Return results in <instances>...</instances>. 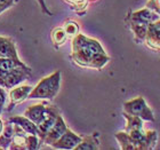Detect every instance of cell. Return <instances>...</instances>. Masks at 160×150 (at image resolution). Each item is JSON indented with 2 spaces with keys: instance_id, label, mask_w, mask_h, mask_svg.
Here are the masks:
<instances>
[{
  "instance_id": "obj_1",
  "label": "cell",
  "mask_w": 160,
  "mask_h": 150,
  "mask_svg": "<svg viewBox=\"0 0 160 150\" xmlns=\"http://www.w3.org/2000/svg\"><path fill=\"white\" fill-rule=\"evenodd\" d=\"M72 60L80 67L101 70L110 61L104 48L96 39L78 34L72 39Z\"/></svg>"
},
{
  "instance_id": "obj_2",
  "label": "cell",
  "mask_w": 160,
  "mask_h": 150,
  "mask_svg": "<svg viewBox=\"0 0 160 150\" xmlns=\"http://www.w3.org/2000/svg\"><path fill=\"white\" fill-rule=\"evenodd\" d=\"M61 85V71L52 74L50 76L45 77L40 80L37 86L32 88L29 94V99H45L52 100L56 96L60 91Z\"/></svg>"
},
{
  "instance_id": "obj_3",
  "label": "cell",
  "mask_w": 160,
  "mask_h": 150,
  "mask_svg": "<svg viewBox=\"0 0 160 150\" xmlns=\"http://www.w3.org/2000/svg\"><path fill=\"white\" fill-rule=\"evenodd\" d=\"M123 112L140 117L141 119L147 122H154L153 112L148 106L144 97L137 96L133 100H129L123 103Z\"/></svg>"
},
{
  "instance_id": "obj_4",
  "label": "cell",
  "mask_w": 160,
  "mask_h": 150,
  "mask_svg": "<svg viewBox=\"0 0 160 150\" xmlns=\"http://www.w3.org/2000/svg\"><path fill=\"white\" fill-rule=\"evenodd\" d=\"M132 140L137 146V150H150L153 149L157 144L158 134L156 131H144L143 128L132 130L127 132Z\"/></svg>"
},
{
  "instance_id": "obj_5",
  "label": "cell",
  "mask_w": 160,
  "mask_h": 150,
  "mask_svg": "<svg viewBox=\"0 0 160 150\" xmlns=\"http://www.w3.org/2000/svg\"><path fill=\"white\" fill-rule=\"evenodd\" d=\"M31 72V69H16L13 71L0 70V86L3 88H13L27 79Z\"/></svg>"
},
{
  "instance_id": "obj_6",
  "label": "cell",
  "mask_w": 160,
  "mask_h": 150,
  "mask_svg": "<svg viewBox=\"0 0 160 150\" xmlns=\"http://www.w3.org/2000/svg\"><path fill=\"white\" fill-rule=\"evenodd\" d=\"M60 115V111L54 106H46V116L41 120V123L38 126V137H39L40 144H42L43 139L47 135V133L50 131L57 119V116Z\"/></svg>"
},
{
  "instance_id": "obj_7",
  "label": "cell",
  "mask_w": 160,
  "mask_h": 150,
  "mask_svg": "<svg viewBox=\"0 0 160 150\" xmlns=\"http://www.w3.org/2000/svg\"><path fill=\"white\" fill-rule=\"evenodd\" d=\"M33 87L30 85H22V86H15L9 91V103L5 108L6 111H10L16 104L23 102L25 99L29 97V94Z\"/></svg>"
},
{
  "instance_id": "obj_8",
  "label": "cell",
  "mask_w": 160,
  "mask_h": 150,
  "mask_svg": "<svg viewBox=\"0 0 160 150\" xmlns=\"http://www.w3.org/2000/svg\"><path fill=\"white\" fill-rule=\"evenodd\" d=\"M82 137L77 135V134L72 132L70 128H67V131L63 133V135L52 144V147L55 149H74L78 144L80 143Z\"/></svg>"
},
{
  "instance_id": "obj_9",
  "label": "cell",
  "mask_w": 160,
  "mask_h": 150,
  "mask_svg": "<svg viewBox=\"0 0 160 150\" xmlns=\"http://www.w3.org/2000/svg\"><path fill=\"white\" fill-rule=\"evenodd\" d=\"M160 18V15L157 14L153 10L149 8H143V9L133 12L129 16L127 17V22H135V23H143V24H150L154 21Z\"/></svg>"
},
{
  "instance_id": "obj_10",
  "label": "cell",
  "mask_w": 160,
  "mask_h": 150,
  "mask_svg": "<svg viewBox=\"0 0 160 150\" xmlns=\"http://www.w3.org/2000/svg\"><path fill=\"white\" fill-rule=\"evenodd\" d=\"M144 43L151 49L160 50V18L149 24Z\"/></svg>"
},
{
  "instance_id": "obj_11",
  "label": "cell",
  "mask_w": 160,
  "mask_h": 150,
  "mask_svg": "<svg viewBox=\"0 0 160 150\" xmlns=\"http://www.w3.org/2000/svg\"><path fill=\"white\" fill-rule=\"evenodd\" d=\"M67 128H68L67 124H65L63 117L61 116V113H60V115L57 116V119H56V122H55V124L53 125V127L50 128V131L47 133L46 137H45L42 143L52 146L54 142H56V141L63 135V133L67 131Z\"/></svg>"
},
{
  "instance_id": "obj_12",
  "label": "cell",
  "mask_w": 160,
  "mask_h": 150,
  "mask_svg": "<svg viewBox=\"0 0 160 150\" xmlns=\"http://www.w3.org/2000/svg\"><path fill=\"white\" fill-rule=\"evenodd\" d=\"M24 116L29 118L31 122H33L36 125H39L41 123V120L46 116V104L45 103H39L31 106L25 110Z\"/></svg>"
},
{
  "instance_id": "obj_13",
  "label": "cell",
  "mask_w": 160,
  "mask_h": 150,
  "mask_svg": "<svg viewBox=\"0 0 160 150\" xmlns=\"http://www.w3.org/2000/svg\"><path fill=\"white\" fill-rule=\"evenodd\" d=\"M0 56L10 57V59H20L17 55L15 43L12 38L0 37Z\"/></svg>"
},
{
  "instance_id": "obj_14",
  "label": "cell",
  "mask_w": 160,
  "mask_h": 150,
  "mask_svg": "<svg viewBox=\"0 0 160 150\" xmlns=\"http://www.w3.org/2000/svg\"><path fill=\"white\" fill-rule=\"evenodd\" d=\"M8 122L18 125V126H20L23 131H25L27 133L38 135V126L33 123V122H31L29 118H27L25 116L12 117V118H9V119H8Z\"/></svg>"
},
{
  "instance_id": "obj_15",
  "label": "cell",
  "mask_w": 160,
  "mask_h": 150,
  "mask_svg": "<svg viewBox=\"0 0 160 150\" xmlns=\"http://www.w3.org/2000/svg\"><path fill=\"white\" fill-rule=\"evenodd\" d=\"M16 69H28L30 68L27 67L20 59H10V57H2L0 56V70L2 71H13Z\"/></svg>"
},
{
  "instance_id": "obj_16",
  "label": "cell",
  "mask_w": 160,
  "mask_h": 150,
  "mask_svg": "<svg viewBox=\"0 0 160 150\" xmlns=\"http://www.w3.org/2000/svg\"><path fill=\"white\" fill-rule=\"evenodd\" d=\"M100 141H98V133H94L88 137H83L80 143L74 148L76 150H95L98 149Z\"/></svg>"
},
{
  "instance_id": "obj_17",
  "label": "cell",
  "mask_w": 160,
  "mask_h": 150,
  "mask_svg": "<svg viewBox=\"0 0 160 150\" xmlns=\"http://www.w3.org/2000/svg\"><path fill=\"white\" fill-rule=\"evenodd\" d=\"M14 135V124L10 122H7L3 125L2 132L0 133V148L7 149L9 148L10 142L13 140Z\"/></svg>"
},
{
  "instance_id": "obj_18",
  "label": "cell",
  "mask_w": 160,
  "mask_h": 150,
  "mask_svg": "<svg viewBox=\"0 0 160 150\" xmlns=\"http://www.w3.org/2000/svg\"><path fill=\"white\" fill-rule=\"evenodd\" d=\"M114 137H116L117 141L119 142L120 148L122 150H137V146L132 140L130 135L127 133L126 131L125 132H118V133H116Z\"/></svg>"
},
{
  "instance_id": "obj_19",
  "label": "cell",
  "mask_w": 160,
  "mask_h": 150,
  "mask_svg": "<svg viewBox=\"0 0 160 150\" xmlns=\"http://www.w3.org/2000/svg\"><path fill=\"white\" fill-rule=\"evenodd\" d=\"M128 24H129L130 30L134 32L135 40H136V41H144V40H145V36H147V31H148L149 24L135 23V22H128Z\"/></svg>"
},
{
  "instance_id": "obj_20",
  "label": "cell",
  "mask_w": 160,
  "mask_h": 150,
  "mask_svg": "<svg viewBox=\"0 0 160 150\" xmlns=\"http://www.w3.org/2000/svg\"><path fill=\"white\" fill-rule=\"evenodd\" d=\"M122 116L125 117L127 124H126V132H129L132 130H138V128H143V119H141L140 117L133 116L129 113L122 112Z\"/></svg>"
},
{
  "instance_id": "obj_21",
  "label": "cell",
  "mask_w": 160,
  "mask_h": 150,
  "mask_svg": "<svg viewBox=\"0 0 160 150\" xmlns=\"http://www.w3.org/2000/svg\"><path fill=\"white\" fill-rule=\"evenodd\" d=\"M68 36L65 34L63 28H55L53 31H52V40H53L54 46L58 48L60 46L64 45V43L67 41Z\"/></svg>"
},
{
  "instance_id": "obj_22",
  "label": "cell",
  "mask_w": 160,
  "mask_h": 150,
  "mask_svg": "<svg viewBox=\"0 0 160 150\" xmlns=\"http://www.w3.org/2000/svg\"><path fill=\"white\" fill-rule=\"evenodd\" d=\"M63 29H64V31H65V34H67L68 37L73 38L79 34V25H78V23L74 22V21H68V22H65Z\"/></svg>"
},
{
  "instance_id": "obj_23",
  "label": "cell",
  "mask_w": 160,
  "mask_h": 150,
  "mask_svg": "<svg viewBox=\"0 0 160 150\" xmlns=\"http://www.w3.org/2000/svg\"><path fill=\"white\" fill-rule=\"evenodd\" d=\"M40 147V141L38 135L34 134H28L27 140H25V148L29 150H34L38 149Z\"/></svg>"
},
{
  "instance_id": "obj_24",
  "label": "cell",
  "mask_w": 160,
  "mask_h": 150,
  "mask_svg": "<svg viewBox=\"0 0 160 150\" xmlns=\"http://www.w3.org/2000/svg\"><path fill=\"white\" fill-rule=\"evenodd\" d=\"M147 7L160 15V0H149L147 3Z\"/></svg>"
},
{
  "instance_id": "obj_25",
  "label": "cell",
  "mask_w": 160,
  "mask_h": 150,
  "mask_svg": "<svg viewBox=\"0 0 160 150\" xmlns=\"http://www.w3.org/2000/svg\"><path fill=\"white\" fill-rule=\"evenodd\" d=\"M17 3V0H0V14L2 13L3 10L10 8L14 3Z\"/></svg>"
},
{
  "instance_id": "obj_26",
  "label": "cell",
  "mask_w": 160,
  "mask_h": 150,
  "mask_svg": "<svg viewBox=\"0 0 160 150\" xmlns=\"http://www.w3.org/2000/svg\"><path fill=\"white\" fill-rule=\"evenodd\" d=\"M6 92L3 90V87L0 86V113L3 110V107H5V102H6Z\"/></svg>"
},
{
  "instance_id": "obj_27",
  "label": "cell",
  "mask_w": 160,
  "mask_h": 150,
  "mask_svg": "<svg viewBox=\"0 0 160 150\" xmlns=\"http://www.w3.org/2000/svg\"><path fill=\"white\" fill-rule=\"evenodd\" d=\"M38 3H39V6H40V8H41V12H42V13L47 14L48 16H53V13L47 8L45 0H38Z\"/></svg>"
},
{
  "instance_id": "obj_28",
  "label": "cell",
  "mask_w": 160,
  "mask_h": 150,
  "mask_svg": "<svg viewBox=\"0 0 160 150\" xmlns=\"http://www.w3.org/2000/svg\"><path fill=\"white\" fill-rule=\"evenodd\" d=\"M68 3L73 5V6H78V7H86L88 0H67Z\"/></svg>"
},
{
  "instance_id": "obj_29",
  "label": "cell",
  "mask_w": 160,
  "mask_h": 150,
  "mask_svg": "<svg viewBox=\"0 0 160 150\" xmlns=\"http://www.w3.org/2000/svg\"><path fill=\"white\" fill-rule=\"evenodd\" d=\"M2 128H3V123H2V120L0 119V133L2 132Z\"/></svg>"
}]
</instances>
